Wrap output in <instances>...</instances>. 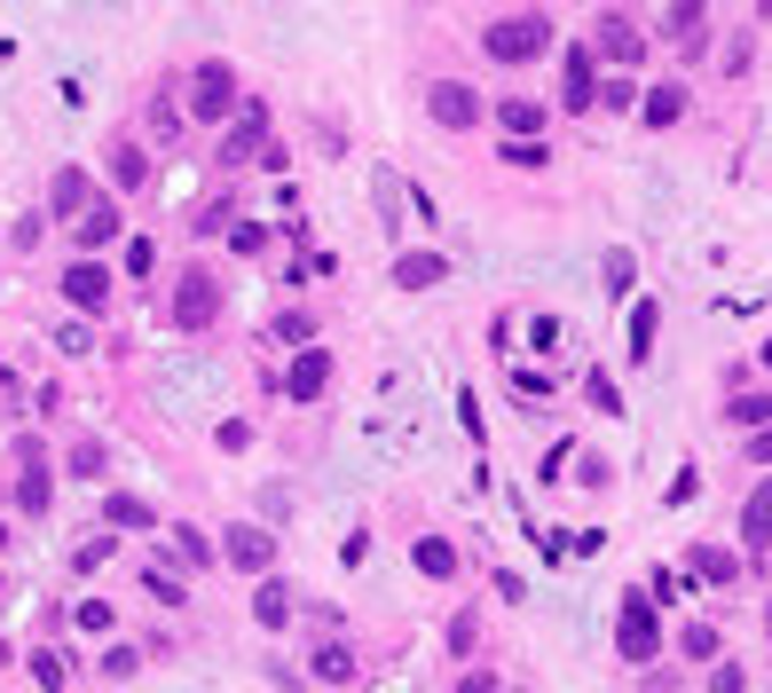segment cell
Instances as JSON below:
<instances>
[{"label": "cell", "mask_w": 772, "mask_h": 693, "mask_svg": "<svg viewBox=\"0 0 772 693\" xmlns=\"http://www.w3.org/2000/svg\"><path fill=\"white\" fill-rule=\"evenodd\" d=\"M237 111H244L237 63H229V56H198V63H190V119H198V127H229Z\"/></svg>", "instance_id": "obj_1"}, {"label": "cell", "mask_w": 772, "mask_h": 693, "mask_svg": "<svg viewBox=\"0 0 772 693\" xmlns=\"http://www.w3.org/2000/svg\"><path fill=\"white\" fill-rule=\"evenodd\" d=\"M544 48H552V17H537V9L497 17V24L481 32V56H489V63H537Z\"/></svg>", "instance_id": "obj_2"}, {"label": "cell", "mask_w": 772, "mask_h": 693, "mask_svg": "<svg viewBox=\"0 0 772 693\" xmlns=\"http://www.w3.org/2000/svg\"><path fill=\"white\" fill-rule=\"evenodd\" d=\"M56 292H63V308H79V315H111L119 277L103 269L96 252H71V260H63V277H56Z\"/></svg>", "instance_id": "obj_3"}, {"label": "cell", "mask_w": 772, "mask_h": 693, "mask_svg": "<svg viewBox=\"0 0 772 693\" xmlns=\"http://www.w3.org/2000/svg\"><path fill=\"white\" fill-rule=\"evenodd\" d=\"M425 119H434L442 134H473L489 119V103H481V87H465V79H434V87H425Z\"/></svg>", "instance_id": "obj_4"}, {"label": "cell", "mask_w": 772, "mask_h": 693, "mask_svg": "<svg viewBox=\"0 0 772 693\" xmlns=\"http://www.w3.org/2000/svg\"><path fill=\"white\" fill-rule=\"evenodd\" d=\"M615 654H623L631 670L662 654V623H654V599H646V591H623V615H615Z\"/></svg>", "instance_id": "obj_5"}, {"label": "cell", "mask_w": 772, "mask_h": 693, "mask_svg": "<svg viewBox=\"0 0 772 693\" xmlns=\"http://www.w3.org/2000/svg\"><path fill=\"white\" fill-rule=\"evenodd\" d=\"M166 315H174V331H213V323H221V284H213L205 269H182Z\"/></svg>", "instance_id": "obj_6"}, {"label": "cell", "mask_w": 772, "mask_h": 693, "mask_svg": "<svg viewBox=\"0 0 772 693\" xmlns=\"http://www.w3.org/2000/svg\"><path fill=\"white\" fill-rule=\"evenodd\" d=\"M221 568L269 575V568H277V536L261 529V520H229V529H221Z\"/></svg>", "instance_id": "obj_7"}, {"label": "cell", "mask_w": 772, "mask_h": 693, "mask_svg": "<svg viewBox=\"0 0 772 693\" xmlns=\"http://www.w3.org/2000/svg\"><path fill=\"white\" fill-rule=\"evenodd\" d=\"M591 103H599V48H591V40H575V48L560 56V111H568V119H583Z\"/></svg>", "instance_id": "obj_8"}, {"label": "cell", "mask_w": 772, "mask_h": 693, "mask_svg": "<svg viewBox=\"0 0 772 693\" xmlns=\"http://www.w3.org/2000/svg\"><path fill=\"white\" fill-rule=\"evenodd\" d=\"M261 150H269V103L252 96V103L229 119V134H221V165H261Z\"/></svg>", "instance_id": "obj_9"}, {"label": "cell", "mask_w": 772, "mask_h": 693, "mask_svg": "<svg viewBox=\"0 0 772 693\" xmlns=\"http://www.w3.org/2000/svg\"><path fill=\"white\" fill-rule=\"evenodd\" d=\"M252 623H261V631H292L300 623V591L269 568V575H252Z\"/></svg>", "instance_id": "obj_10"}, {"label": "cell", "mask_w": 772, "mask_h": 693, "mask_svg": "<svg viewBox=\"0 0 772 693\" xmlns=\"http://www.w3.org/2000/svg\"><path fill=\"white\" fill-rule=\"evenodd\" d=\"M591 48H599V63H615V71H639L646 63V32L623 24V17H599L591 24Z\"/></svg>", "instance_id": "obj_11"}, {"label": "cell", "mask_w": 772, "mask_h": 693, "mask_svg": "<svg viewBox=\"0 0 772 693\" xmlns=\"http://www.w3.org/2000/svg\"><path fill=\"white\" fill-rule=\"evenodd\" d=\"M103 173H111L119 198H134V190H150V150H142L134 134H111V142H103Z\"/></svg>", "instance_id": "obj_12"}, {"label": "cell", "mask_w": 772, "mask_h": 693, "mask_svg": "<svg viewBox=\"0 0 772 693\" xmlns=\"http://www.w3.org/2000/svg\"><path fill=\"white\" fill-rule=\"evenodd\" d=\"M323 386H331V346L300 339V346H292V371H284V394H292V402H323Z\"/></svg>", "instance_id": "obj_13"}, {"label": "cell", "mask_w": 772, "mask_h": 693, "mask_svg": "<svg viewBox=\"0 0 772 693\" xmlns=\"http://www.w3.org/2000/svg\"><path fill=\"white\" fill-rule=\"evenodd\" d=\"M662 40L678 56H702L710 48V9H702V0H670V9H662Z\"/></svg>", "instance_id": "obj_14"}, {"label": "cell", "mask_w": 772, "mask_h": 693, "mask_svg": "<svg viewBox=\"0 0 772 693\" xmlns=\"http://www.w3.org/2000/svg\"><path fill=\"white\" fill-rule=\"evenodd\" d=\"M88 205H96L88 165H56V173H48V213H56V221H79Z\"/></svg>", "instance_id": "obj_15"}, {"label": "cell", "mask_w": 772, "mask_h": 693, "mask_svg": "<svg viewBox=\"0 0 772 693\" xmlns=\"http://www.w3.org/2000/svg\"><path fill=\"white\" fill-rule=\"evenodd\" d=\"M308 677H315V685H363L371 670L355 662V646H348V639H323V646L308 654Z\"/></svg>", "instance_id": "obj_16"}, {"label": "cell", "mask_w": 772, "mask_h": 693, "mask_svg": "<svg viewBox=\"0 0 772 693\" xmlns=\"http://www.w3.org/2000/svg\"><path fill=\"white\" fill-rule=\"evenodd\" d=\"M119 229H127L119 221V198H96L88 213L71 221V252H103V244H119Z\"/></svg>", "instance_id": "obj_17"}, {"label": "cell", "mask_w": 772, "mask_h": 693, "mask_svg": "<svg viewBox=\"0 0 772 693\" xmlns=\"http://www.w3.org/2000/svg\"><path fill=\"white\" fill-rule=\"evenodd\" d=\"M103 529H119V536H150V529H158V504L134 496V489H111V496H103Z\"/></svg>", "instance_id": "obj_18"}, {"label": "cell", "mask_w": 772, "mask_h": 693, "mask_svg": "<svg viewBox=\"0 0 772 693\" xmlns=\"http://www.w3.org/2000/svg\"><path fill=\"white\" fill-rule=\"evenodd\" d=\"M9 504H17L24 520H48V512H56V481H48V465H17V489H9Z\"/></svg>", "instance_id": "obj_19"}, {"label": "cell", "mask_w": 772, "mask_h": 693, "mask_svg": "<svg viewBox=\"0 0 772 693\" xmlns=\"http://www.w3.org/2000/svg\"><path fill=\"white\" fill-rule=\"evenodd\" d=\"M394 284L402 292H434V284H450V260L442 252H394Z\"/></svg>", "instance_id": "obj_20"}, {"label": "cell", "mask_w": 772, "mask_h": 693, "mask_svg": "<svg viewBox=\"0 0 772 693\" xmlns=\"http://www.w3.org/2000/svg\"><path fill=\"white\" fill-rule=\"evenodd\" d=\"M639 119H646L654 134H662V127H678V119H685V87H678V79H662V87H639Z\"/></svg>", "instance_id": "obj_21"}, {"label": "cell", "mask_w": 772, "mask_h": 693, "mask_svg": "<svg viewBox=\"0 0 772 693\" xmlns=\"http://www.w3.org/2000/svg\"><path fill=\"white\" fill-rule=\"evenodd\" d=\"M544 127H552V103H529V96L497 103V134H544Z\"/></svg>", "instance_id": "obj_22"}, {"label": "cell", "mask_w": 772, "mask_h": 693, "mask_svg": "<svg viewBox=\"0 0 772 693\" xmlns=\"http://www.w3.org/2000/svg\"><path fill=\"white\" fill-rule=\"evenodd\" d=\"M166 560L190 575V568H213V560H221V544H205V529H190V520H182V529L166 536Z\"/></svg>", "instance_id": "obj_23"}, {"label": "cell", "mask_w": 772, "mask_h": 693, "mask_svg": "<svg viewBox=\"0 0 772 693\" xmlns=\"http://www.w3.org/2000/svg\"><path fill=\"white\" fill-rule=\"evenodd\" d=\"M741 536H749V552H772V481L749 489V504H741Z\"/></svg>", "instance_id": "obj_24"}, {"label": "cell", "mask_w": 772, "mask_h": 693, "mask_svg": "<svg viewBox=\"0 0 772 693\" xmlns=\"http://www.w3.org/2000/svg\"><path fill=\"white\" fill-rule=\"evenodd\" d=\"M410 560H418V575H434V583H450V575H458V544H450V536H418V544H410Z\"/></svg>", "instance_id": "obj_25"}, {"label": "cell", "mask_w": 772, "mask_h": 693, "mask_svg": "<svg viewBox=\"0 0 772 693\" xmlns=\"http://www.w3.org/2000/svg\"><path fill=\"white\" fill-rule=\"evenodd\" d=\"M111 473V442H103V433H79V442H71V481H103Z\"/></svg>", "instance_id": "obj_26"}, {"label": "cell", "mask_w": 772, "mask_h": 693, "mask_svg": "<svg viewBox=\"0 0 772 693\" xmlns=\"http://www.w3.org/2000/svg\"><path fill=\"white\" fill-rule=\"evenodd\" d=\"M96 677H103V685H127V677H142V646H127V639H111V646L96 654Z\"/></svg>", "instance_id": "obj_27"}, {"label": "cell", "mask_w": 772, "mask_h": 693, "mask_svg": "<svg viewBox=\"0 0 772 693\" xmlns=\"http://www.w3.org/2000/svg\"><path fill=\"white\" fill-rule=\"evenodd\" d=\"M497 158H504L512 173H537V165H552V150H544V134H504V142H497Z\"/></svg>", "instance_id": "obj_28"}, {"label": "cell", "mask_w": 772, "mask_h": 693, "mask_svg": "<svg viewBox=\"0 0 772 693\" xmlns=\"http://www.w3.org/2000/svg\"><path fill=\"white\" fill-rule=\"evenodd\" d=\"M654 331H662V308H654V300H639V308H631V346H623L631 363H654Z\"/></svg>", "instance_id": "obj_29"}, {"label": "cell", "mask_w": 772, "mask_h": 693, "mask_svg": "<svg viewBox=\"0 0 772 693\" xmlns=\"http://www.w3.org/2000/svg\"><path fill=\"white\" fill-rule=\"evenodd\" d=\"M24 677H32V685H71V654H63V646H32V654H24Z\"/></svg>", "instance_id": "obj_30"}, {"label": "cell", "mask_w": 772, "mask_h": 693, "mask_svg": "<svg viewBox=\"0 0 772 693\" xmlns=\"http://www.w3.org/2000/svg\"><path fill=\"white\" fill-rule=\"evenodd\" d=\"M142 591H150V606H182V599H190V575L166 560V568H150V575H142Z\"/></svg>", "instance_id": "obj_31"}, {"label": "cell", "mask_w": 772, "mask_h": 693, "mask_svg": "<svg viewBox=\"0 0 772 693\" xmlns=\"http://www.w3.org/2000/svg\"><path fill=\"white\" fill-rule=\"evenodd\" d=\"M685 568H694L702 583H733V575H741V560H733V552H718V544H694V552H685Z\"/></svg>", "instance_id": "obj_32"}, {"label": "cell", "mask_w": 772, "mask_h": 693, "mask_svg": "<svg viewBox=\"0 0 772 693\" xmlns=\"http://www.w3.org/2000/svg\"><path fill=\"white\" fill-rule=\"evenodd\" d=\"M450 662H473V646H481V615H473V606H458V615H450Z\"/></svg>", "instance_id": "obj_33"}, {"label": "cell", "mask_w": 772, "mask_h": 693, "mask_svg": "<svg viewBox=\"0 0 772 693\" xmlns=\"http://www.w3.org/2000/svg\"><path fill=\"white\" fill-rule=\"evenodd\" d=\"M599 277H608V300H631V284H639V260H631V252L615 244L608 260H599Z\"/></svg>", "instance_id": "obj_34"}, {"label": "cell", "mask_w": 772, "mask_h": 693, "mask_svg": "<svg viewBox=\"0 0 772 693\" xmlns=\"http://www.w3.org/2000/svg\"><path fill=\"white\" fill-rule=\"evenodd\" d=\"M56 355H96V315H79V308H71V323L56 331Z\"/></svg>", "instance_id": "obj_35"}, {"label": "cell", "mask_w": 772, "mask_h": 693, "mask_svg": "<svg viewBox=\"0 0 772 693\" xmlns=\"http://www.w3.org/2000/svg\"><path fill=\"white\" fill-rule=\"evenodd\" d=\"M599 111H639V79L631 71H608V79H599Z\"/></svg>", "instance_id": "obj_36"}, {"label": "cell", "mask_w": 772, "mask_h": 693, "mask_svg": "<svg viewBox=\"0 0 772 693\" xmlns=\"http://www.w3.org/2000/svg\"><path fill=\"white\" fill-rule=\"evenodd\" d=\"M725 418H733L741 433H756V425H772V394H733V402H725Z\"/></svg>", "instance_id": "obj_37"}, {"label": "cell", "mask_w": 772, "mask_h": 693, "mask_svg": "<svg viewBox=\"0 0 772 693\" xmlns=\"http://www.w3.org/2000/svg\"><path fill=\"white\" fill-rule=\"evenodd\" d=\"M71 623H79V631H96V639H103V631L119 623V606H111V599H79V606H71Z\"/></svg>", "instance_id": "obj_38"}, {"label": "cell", "mask_w": 772, "mask_h": 693, "mask_svg": "<svg viewBox=\"0 0 772 693\" xmlns=\"http://www.w3.org/2000/svg\"><path fill=\"white\" fill-rule=\"evenodd\" d=\"M379 229H387V237L402 229V182H394L387 165H379Z\"/></svg>", "instance_id": "obj_39"}, {"label": "cell", "mask_w": 772, "mask_h": 693, "mask_svg": "<svg viewBox=\"0 0 772 693\" xmlns=\"http://www.w3.org/2000/svg\"><path fill=\"white\" fill-rule=\"evenodd\" d=\"M182 127H190V111H174L166 96L150 103V134H158V142H182Z\"/></svg>", "instance_id": "obj_40"}, {"label": "cell", "mask_w": 772, "mask_h": 693, "mask_svg": "<svg viewBox=\"0 0 772 693\" xmlns=\"http://www.w3.org/2000/svg\"><path fill=\"white\" fill-rule=\"evenodd\" d=\"M678 646L694 654V662H718V623H685V631H678Z\"/></svg>", "instance_id": "obj_41"}, {"label": "cell", "mask_w": 772, "mask_h": 693, "mask_svg": "<svg viewBox=\"0 0 772 693\" xmlns=\"http://www.w3.org/2000/svg\"><path fill=\"white\" fill-rule=\"evenodd\" d=\"M269 339H284V346H300V339H315V315H308V308H284Z\"/></svg>", "instance_id": "obj_42"}, {"label": "cell", "mask_w": 772, "mask_h": 693, "mask_svg": "<svg viewBox=\"0 0 772 693\" xmlns=\"http://www.w3.org/2000/svg\"><path fill=\"white\" fill-rule=\"evenodd\" d=\"M229 252L261 260V252H269V229H261V221H237V229H229Z\"/></svg>", "instance_id": "obj_43"}, {"label": "cell", "mask_w": 772, "mask_h": 693, "mask_svg": "<svg viewBox=\"0 0 772 693\" xmlns=\"http://www.w3.org/2000/svg\"><path fill=\"white\" fill-rule=\"evenodd\" d=\"M583 394H591V410L623 418V394H615V379H608V371H591V379H583Z\"/></svg>", "instance_id": "obj_44"}, {"label": "cell", "mask_w": 772, "mask_h": 693, "mask_svg": "<svg viewBox=\"0 0 772 693\" xmlns=\"http://www.w3.org/2000/svg\"><path fill=\"white\" fill-rule=\"evenodd\" d=\"M111 552H119V529H111V536H96V544H79V552H71V568H79V575H96Z\"/></svg>", "instance_id": "obj_45"}, {"label": "cell", "mask_w": 772, "mask_h": 693, "mask_svg": "<svg viewBox=\"0 0 772 693\" xmlns=\"http://www.w3.org/2000/svg\"><path fill=\"white\" fill-rule=\"evenodd\" d=\"M150 269H158V244H150V237H134V244H127V277H134V284H142V277H150Z\"/></svg>", "instance_id": "obj_46"}, {"label": "cell", "mask_w": 772, "mask_h": 693, "mask_svg": "<svg viewBox=\"0 0 772 693\" xmlns=\"http://www.w3.org/2000/svg\"><path fill=\"white\" fill-rule=\"evenodd\" d=\"M529 346H537V355H560V315H537L529 323Z\"/></svg>", "instance_id": "obj_47"}, {"label": "cell", "mask_w": 772, "mask_h": 693, "mask_svg": "<svg viewBox=\"0 0 772 693\" xmlns=\"http://www.w3.org/2000/svg\"><path fill=\"white\" fill-rule=\"evenodd\" d=\"M213 442H221V450H252V425H244V418H221Z\"/></svg>", "instance_id": "obj_48"}, {"label": "cell", "mask_w": 772, "mask_h": 693, "mask_svg": "<svg viewBox=\"0 0 772 693\" xmlns=\"http://www.w3.org/2000/svg\"><path fill=\"white\" fill-rule=\"evenodd\" d=\"M497 685H504L497 670H465V677H458V693H497Z\"/></svg>", "instance_id": "obj_49"}, {"label": "cell", "mask_w": 772, "mask_h": 693, "mask_svg": "<svg viewBox=\"0 0 772 693\" xmlns=\"http://www.w3.org/2000/svg\"><path fill=\"white\" fill-rule=\"evenodd\" d=\"M749 465H772V425H756V433H749Z\"/></svg>", "instance_id": "obj_50"}, {"label": "cell", "mask_w": 772, "mask_h": 693, "mask_svg": "<svg viewBox=\"0 0 772 693\" xmlns=\"http://www.w3.org/2000/svg\"><path fill=\"white\" fill-rule=\"evenodd\" d=\"M9 662H24V654H17V646H9V639H0V670H9Z\"/></svg>", "instance_id": "obj_51"}, {"label": "cell", "mask_w": 772, "mask_h": 693, "mask_svg": "<svg viewBox=\"0 0 772 693\" xmlns=\"http://www.w3.org/2000/svg\"><path fill=\"white\" fill-rule=\"evenodd\" d=\"M0 552H9V520H0Z\"/></svg>", "instance_id": "obj_52"}, {"label": "cell", "mask_w": 772, "mask_h": 693, "mask_svg": "<svg viewBox=\"0 0 772 693\" xmlns=\"http://www.w3.org/2000/svg\"><path fill=\"white\" fill-rule=\"evenodd\" d=\"M764 371H772V339H764Z\"/></svg>", "instance_id": "obj_53"}, {"label": "cell", "mask_w": 772, "mask_h": 693, "mask_svg": "<svg viewBox=\"0 0 772 693\" xmlns=\"http://www.w3.org/2000/svg\"><path fill=\"white\" fill-rule=\"evenodd\" d=\"M0 599H9V575H0Z\"/></svg>", "instance_id": "obj_54"}]
</instances>
